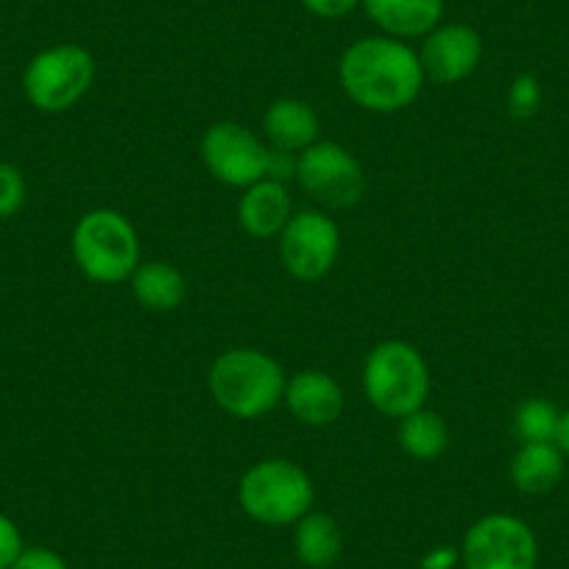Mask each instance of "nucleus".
Here are the masks:
<instances>
[{
	"mask_svg": "<svg viewBox=\"0 0 569 569\" xmlns=\"http://www.w3.org/2000/svg\"><path fill=\"white\" fill-rule=\"evenodd\" d=\"M399 447L413 461H436L450 447V430L436 410L419 408L399 419Z\"/></svg>",
	"mask_w": 569,
	"mask_h": 569,
	"instance_id": "nucleus-19",
	"label": "nucleus"
},
{
	"mask_svg": "<svg viewBox=\"0 0 569 569\" xmlns=\"http://www.w3.org/2000/svg\"><path fill=\"white\" fill-rule=\"evenodd\" d=\"M282 402L308 427H330L343 413V388L321 369H302L284 386Z\"/></svg>",
	"mask_w": 569,
	"mask_h": 569,
	"instance_id": "nucleus-12",
	"label": "nucleus"
},
{
	"mask_svg": "<svg viewBox=\"0 0 569 569\" xmlns=\"http://www.w3.org/2000/svg\"><path fill=\"white\" fill-rule=\"evenodd\" d=\"M23 536H20V528L0 511V569H9L18 556L23 552Z\"/></svg>",
	"mask_w": 569,
	"mask_h": 569,
	"instance_id": "nucleus-23",
	"label": "nucleus"
},
{
	"mask_svg": "<svg viewBox=\"0 0 569 569\" xmlns=\"http://www.w3.org/2000/svg\"><path fill=\"white\" fill-rule=\"evenodd\" d=\"M561 413L547 399H525L513 413V430L522 445H539V441H556Z\"/></svg>",
	"mask_w": 569,
	"mask_h": 569,
	"instance_id": "nucleus-20",
	"label": "nucleus"
},
{
	"mask_svg": "<svg viewBox=\"0 0 569 569\" xmlns=\"http://www.w3.org/2000/svg\"><path fill=\"white\" fill-rule=\"evenodd\" d=\"M201 160L218 182L229 188H249L268 173V146L234 120L212 123L201 137Z\"/></svg>",
	"mask_w": 569,
	"mask_h": 569,
	"instance_id": "nucleus-10",
	"label": "nucleus"
},
{
	"mask_svg": "<svg viewBox=\"0 0 569 569\" xmlns=\"http://www.w3.org/2000/svg\"><path fill=\"white\" fill-rule=\"evenodd\" d=\"M137 305L149 313H173L188 297V279L171 262H140L129 277Z\"/></svg>",
	"mask_w": 569,
	"mask_h": 569,
	"instance_id": "nucleus-16",
	"label": "nucleus"
},
{
	"mask_svg": "<svg viewBox=\"0 0 569 569\" xmlns=\"http://www.w3.org/2000/svg\"><path fill=\"white\" fill-rule=\"evenodd\" d=\"M556 445H558V450L569 458V410L567 413H561V425H558Z\"/></svg>",
	"mask_w": 569,
	"mask_h": 569,
	"instance_id": "nucleus-28",
	"label": "nucleus"
},
{
	"mask_svg": "<svg viewBox=\"0 0 569 569\" xmlns=\"http://www.w3.org/2000/svg\"><path fill=\"white\" fill-rule=\"evenodd\" d=\"M363 393L377 413L405 419L430 397V366L408 341H382L363 363Z\"/></svg>",
	"mask_w": 569,
	"mask_h": 569,
	"instance_id": "nucleus-3",
	"label": "nucleus"
},
{
	"mask_svg": "<svg viewBox=\"0 0 569 569\" xmlns=\"http://www.w3.org/2000/svg\"><path fill=\"white\" fill-rule=\"evenodd\" d=\"M360 7L393 40L427 37L445 18V0H360Z\"/></svg>",
	"mask_w": 569,
	"mask_h": 569,
	"instance_id": "nucleus-13",
	"label": "nucleus"
},
{
	"mask_svg": "<svg viewBox=\"0 0 569 569\" xmlns=\"http://www.w3.org/2000/svg\"><path fill=\"white\" fill-rule=\"evenodd\" d=\"M26 177L18 166L12 162H0V221L18 216L26 204Z\"/></svg>",
	"mask_w": 569,
	"mask_h": 569,
	"instance_id": "nucleus-21",
	"label": "nucleus"
},
{
	"mask_svg": "<svg viewBox=\"0 0 569 569\" xmlns=\"http://www.w3.org/2000/svg\"><path fill=\"white\" fill-rule=\"evenodd\" d=\"M483 59V40L472 26L447 23L436 26L425 37L419 51L425 79L436 84H458L478 70Z\"/></svg>",
	"mask_w": 569,
	"mask_h": 569,
	"instance_id": "nucleus-11",
	"label": "nucleus"
},
{
	"mask_svg": "<svg viewBox=\"0 0 569 569\" xmlns=\"http://www.w3.org/2000/svg\"><path fill=\"white\" fill-rule=\"evenodd\" d=\"M291 196H288V188L282 182L262 179V182L243 188L238 204V221L251 238H279V232L284 229V223L291 221Z\"/></svg>",
	"mask_w": 569,
	"mask_h": 569,
	"instance_id": "nucleus-15",
	"label": "nucleus"
},
{
	"mask_svg": "<svg viewBox=\"0 0 569 569\" xmlns=\"http://www.w3.org/2000/svg\"><path fill=\"white\" fill-rule=\"evenodd\" d=\"M73 260L87 279L118 284L140 266V238L129 218L118 210H90L79 218L70 238Z\"/></svg>",
	"mask_w": 569,
	"mask_h": 569,
	"instance_id": "nucleus-4",
	"label": "nucleus"
},
{
	"mask_svg": "<svg viewBox=\"0 0 569 569\" xmlns=\"http://www.w3.org/2000/svg\"><path fill=\"white\" fill-rule=\"evenodd\" d=\"M461 561L467 569H536L539 541L519 517L489 513L463 536Z\"/></svg>",
	"mask_w": 569,
	"mask_h": 569,
	"instance_id": "nucleus-8",
	"label": "nucleus"
},
{
	"mask_svg": "<svg viewBox=\"0 0 569 569\" xmlns=\"http://www.w3.org/2000/svg\"><path fill=\"white\" fill-rule=\"evenodd\" d=\"M341 254V229L319 210H302L291 216L279 232V257L284 271L299 282H319Z\"/></svg>",
	"mask_w": 569,
	"mask_h": 569,
	"instance_id": "nucleus-9",
	"label": "nucleus"
},
{
	"mask_svg": "<svg viewBox=\"0 0 569 569\" xmlns=\"http://www.w3.org/2000/svg\"><path fill=\"white\" fill-rule=\"evenodd\" d=\"M541 107V87L536 76L519 73L508 87V112L517 120H528L539 112Z\"/></svg>",
	"mask_w": 569,
	"mask_h": 569,
	"instance_id": "nucleus-22",
	"label": "nucleus"
},
{
	"mask_svg": "<svg viewBox=\"0 0 569 569\" xmlns=\"http://www.w3.org/2000/svg\"><path fill=\"white\" fill-rule=\"evenodd\" d=\"M302 7L321 20H341L360 7V0H302Z\"/></svg>",
	"mask_w": 569,
	"mask_h": 569,
	"instance_id": "nucleus-26",
	"label": "nucleus"
},
{
	"mask_svg": "<svg viewBox=\"0 0 569 569\" xmlns=\"http://www.w3.org/2000/svg\"><path fill=\"white\" fill-rule=\"evenodd\" d=\"M238 500L246 517L268 528L297 525L310 513L316 500V486L299 463L268 458L243 472L238 486Z\"/></svg>",
	"mask_w": 569,
	"mask_h": 569,
	"instance_id": "nucleus-5",
	"label": "nucleus"
},
{
	"mask_svg": "<svg viewBox=\"0 0 569 569\" xmlns=\"http://www.w3.org/2000/svg\"><path fill=\"white\" fill-rule=\"evenodd\" d=\"M293 550L308 569H327L341 558L343 533L341 525L330 513H305L293 530Z\"/></svg>",
	"mask_w": 569,
	"mask_h": 569,
	"instance_id": "nucleus-18",
	"label": "nucleus"
},
{
	"mask_svg": "<svg viewBox=\"0 0 569 569\" xmlns=\"http://www.w3.org/2000/svg\"><path fill=\"white\" fill-rule=\"evenodd\" d=\"M297 160L299 154H291V151H277L268 146V173L266 179H273V182H291L297 179Z\"/></svg>",
	"mask_w": 569,
	"mask_h": 569,
	"instance_id": "nucleus-25",
	"label": "nucleus"
},
{
	"mask_svg": "<svg viewBox=\"0 0 569 569\" xmlns=\"http://www.w3.org/2000/svg\"><path fill=\"white\" fill-rule=\"evenodd\" d=\"M9 569H68V561L48 547H26Z\"/></svg>",
	"mask_w": 569,
	"mask_h": 569,
	"instance_id": "nucleus-24",
	"label": "nucleus"
},
{
	"mask_svg": "<svg viewBox=\"0 0 569 569\" xmlns=\"http://www.w3.org/2000/svg\"><path fill=\"white\" fill-rule=\"evenodd\" d=\"M563 478V452L556 441L522 445L511 461V483L522 495H547Z\"/></svg>",
	"mask_w": 569,
	"mask_h": 569,
	"instance_id": "nucleus-17",
	"label": "nucleus"
},
{
	"mask_svg": "<svg viewBox=\"0 0 569 569\" xmlns=\"http://www.w3.org/2000/svg\"><path fill=\"white\" fill-rule=\"evenodd\" d=\"M262 131L271 149L302 154L319 140V114L302 98H277L262 114Z\"/></svg>",
	"mask_w": 569,
	"mask_h": 569,
	"instance_id": "nucleus-14",
	"label": "nucleus"
},
{
	"mask_svg": "<svg viewBox=\"0 0 569 569\" xmlns=\"http://www.w3.org/2000/svg\"><path fill=\"white\" fill-rule=\"evenodd\" d=\"M210 397L234 419H260L284 397V371L279 360L251 347L227 349L218 355L207 375Z\"/></svg>",
	"mask_w": 569,
	"mask_h": 569,
	"instance_id": "nucleus-2",
	"label": "nucleus"
},
{
	"mask_svg": "<svg viewBox=\"0 0 569 569\" xmlns=\"http://www.w3.org/2000/svg\"><path fill=\"white\" fill-rule=\"evenodd\" d=\"M96 84V59L87 48L62 42L37 53L23 73L31 107L48 114L70 112Z\"/></svg>",
	"mask_w": 569,
	"mask_h": 569,
	"instance_id": "nucleus-6",
	"label": "nucleus"
},
{
	"mask_svg": "<svg viewBox=\"0 0 569 569\" xmlns=\"http://www.w3.org/2000/svg\"><path fill=\"white\" fill-rule=\"evenodd\" d=\"M297 182L308 196L330 210L355 207L366 193V173L341 142L316 140L299 154Z\"/></svg>",
	"mask_w": 569,
	"mask_h": 569,
	"instance_id": "nucleus-7",
	"label": "nucleus"
},
{
	"mask_svg": "<svg viewBox=\"0 0 569 569\" xmlns=\"http://www.w3.org/2000/svg\"><path fill=\"white\" fill-rule=\"evenodd\" d=\"M458 563H461V550L450 545H441L421 556L419 569H456Z\"/></svg>",
	"mask_w": 569,
	"mask_h": 569,
	"instance_id": "nucleus-27",
	"label": "nucleus"
},
{
	"mask_svg": "<svg viewBox=\"0 0 569 569\" xmlns=\"http://www.w3.org/2000/svg\"><path fill=\"white\" fill-rule=\"evenodd\" d=\"M338 81L352 103L375 114L408 109L425 87L419 53L393 37H363L343 51Z\"/></svg>",
	"mask_w": 569,
	"mask_h": 569,
	"instance_id": "nucleus-1",
	"label": "nucleus"
}]
</instances>
